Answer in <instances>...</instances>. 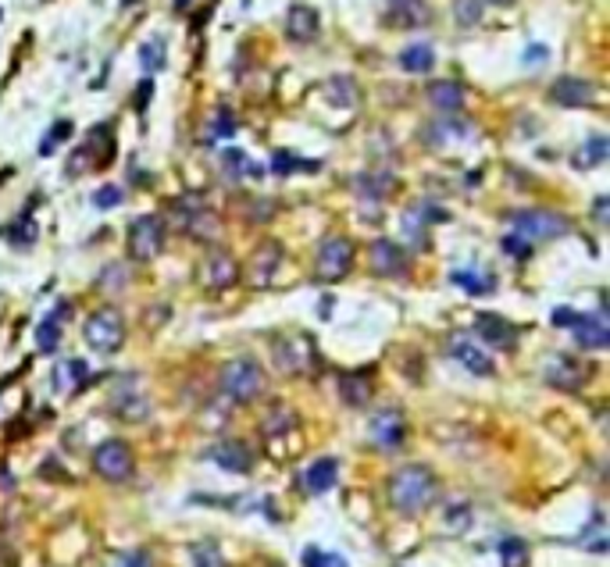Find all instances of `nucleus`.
<instances>
[{
	"mask_svg": "<svg viewBox=\"0 0 610 567\" xmlns=\"http://www.w3.org/2000/svg\"><path fill=\"white\" fill-rule=\"evenodd\" d=\"M93 164H97V158H93V147L86 143V147H76V150H72V158H68V164H65V171H68V175H82V171H86V168H93Z\"/></svg>",
	"mask_w": 610,
	"mask_h": 567,
	"instance_id": "obj_42",
	"label": "nucleus"
},
{
	"mask_svg": "<svg viewBox=\"0 0 610 567\" xmlns=\"http://www.w3.org/2000/svg\"><path fill=\"white\" fill-rule=\"evenodd\" d=\"M326 100L328 104H336V108H354V104L361 100L357 82L346 79V76H332V79L326 82Z\"/></svg>",
	"mask_w": 610,
	"mask_h": 567,
	"instance_id": "obj_29",
	"label": "nucleus"
},
{
	"mask_svg": "<svg viewBox=\"0 0 610 567\" xmlns=\"http://www.w3.org/2000/svg\"><path fill=\"white\" fill-rule=\"evenodd\" d=\"M393 4H397V0H393Z\"/></svg>",
	"mask_w": 610,
	"mask_h": 567,
	"instance_id": "obj_51",
	"label": "nucleus"
},
{
	"mask_svg": "<svg viewBox=\"0 0 610 567\" xmlns=\"http://www.w3.org/2000/svg\"><path fill=\"white\" fill-rule=\"evenodd\" d=\"M453 18H457V26H479V18H482V4L479 0H453Z\"/></svg>",
	"mask_w": 610,
	"mask_h": 567,
	"instance_id": "obj_40",
	"label": "nucleus"
},
{
	"mask_svg": "<svg viewBox=\"0 0 610 567\" xmlns=\"http://www.w3.org/2000/svg\"><path fill=\"white\" fill-rule=\"evenodd\" d=\"M339 397H343V404L350 407L371 404V397H375L371 371H346V375H339Z\"/></svg>",
	"mask_w": 610,
	"mask_h": 567,
	"instance_id": "obj_21",
	"label": "nucleus"
},
{
	"mask_svg": "<svg viewBox=\"0 0 610 567\" xmlns=\"http://www.w3.org/2000/svg\"><path fill=\"white\" fill-rule=\"evenodd\" d=\"M119 567H154V561H150L147 550H132V553H125L122 561H119Z\"/></svg>",
	"mask_w": 610,
	"mask_h": 567,
	"instance_id": "obj_45",
	"label": "nucleus"
},
{
	"mask_svg": "<svg viewBox=\"0 0 610 567\" xmlns=\"http://www.w3.org/2000/svg\"><path fill=\"white\" fill-rule=\"evenodd\" d=\"M450 354H453V361H460L471 375H492L489 354L486 350H479L468 335H453V339H450Z\"/></svg>",
	"mask_w": 610,
	"mask_h": 567,
	"instance_id": "obj_22",
	"label": "nucleus"
},
{
	"mask_svg": "<svg viewBox=\"0 0 610 567\" xmlns=\"http://www.w3.org/2000/svg\"><path fill=\"white\" fill-rule=\"evenodd\" d=\"M453 283L460 285L464 293H471V296H486L489 289H492V275H482V272H475V268H457L453 272Z\"/></svg>",
	"mask_w": 610,
	"mask_h": 567,
	"instance_id": "obj_30",
	"label": "nucleus"
},
{
	"mask_svg": "<svg viewBox=\"0 0 610 567\" xmlns=\"http://www.w3.org/2000/svg\"><path fill=\"white\" fill-rule=\"evenodd\" d=\"M503 250H507L511 257H522V261H525V257L532 253V243L529 240H522L518 232H511V236H503Z\"/></svg>",
	"mask_w": 610,
	"mask_h": 567,
	"instance_id": "obj_44",
	"label": "nucleus"
},
{
	"mask_svg": "<svg viewBox=\"0 0 610 567\" xmlns=\"http://www.w3.org/2000/svg\"><path fill=\"white\" fill-rule=\"evenodd\" d=\"M436 492L439 482L429 464H404L389 479V507L404 518H418L436 503Z\"/></svg>",
	"mask_w": 610,
	"mask_h": 567,
	"instance_id": "obj_1",
	"label": "nucleus"
},
{
	"mask_svg": "<svg viewBox=\"0 0 610 567\" xmlns=\"http://www.w3.org/2000/svg\"><path fill=\"white\" fill-rule=\"evenodd\" d=\"M207 460L218 464L222 471H233V475H250V471H253V453H250V446L240 443V439L214 443L207 449Z\"/></svg>",
	"mask_w": 610,
	"mask_h": 567,
	"instance_id": "obj_13",
	"label": "nucleus"
},
{
	"mask_svg": "<svg viewBox=\"0 0 610 567\" xmlns=\"http://www.w3.org/2000/svg\"><path fill=\"white\" fill-rule=\"evenodd\" d=\"M93 471L104 482H129L136 475V457L122 439H104L93 449Z\"/></svg>",
	"mask_w": 610,
	"mask_h": 567,
	"instance_id": "obj_7",
	"label": "nucleus"
},
{
	"mask_svg": "<svg viewBox=\"0 0 610 567\" xmlns=\"http://www.w3.org/2000/svg\"><path fill=\"white\" fill-rule=\"evenodd\" d=\"M293 168H300V161H296V158H289L285 150H279V154L272 158V171H279V175H285V171H293Z\"/></svg>",
	"mask_w": 610,
	"mask_h": 567,
	"instance_id": "obj_46",
	"label": "nucleus"
},
{
	"mask_svg": "<svg viewBox=\"0 0 610 567\" xmlns=\"http://www.w3.org/2000/svg\"><path fill=\"white\" fill-rule=\"evenodd\" d=\"M475 332L486 339L489 346H496V350H511L518 343V328L507 322V318H500V314H479L475 318Z\"/></svg>",
	"mask_w": 610,
	"mask_h": 567,
	"instance_id": "obj_18",
	"label": "nucleus"
},
{
	"mask_svg": "<svg viewBox=\"0 0 610 567\" xmlns=\"http://www.w3.org/2000/svg\"><path fill=\"white\" fill-rule=\"evenodd\" d=\"M218 389L229 404H253L264 393V367L253 357H233V361H225L222 375H218Z\"/></svg>",
	"mask_w": 610,
	"mask_h": 567,
	"instance_id": "obj_2",
	"label": "nucleus"
},
{
	"mask_svg": "<svg viewBox=\"0 0 610 567\" xmlns=\"http://www.w3.org/2000/svg\"><path fill=\"white\" fill-rule=\"evenodd\" d=\"M304 567H350L339 553H332V550H318V546H307L304 550Z\"/></svg>",
	"mask_w": 610,
	"mask_h": 567,
	"instance_id": "obj_38",
	"label": "nucleus"
},
{
	"mask_svg": "<svg viewBox=\"0 0 610 567\" xmlns=\"http://www.w3.org/2000/svg\"><path fill=\"white\" fill-rule=\"evenodd\" d=\"M574 318H578V314H574L571 307H561V311H553V314H550V322L561 325V328H568V325H574Z\"/></svg>",
	"mask_w": 610,
	"mask_h": 567,
	"instance_id": "obj_47",
	"label": "nucleus"
},
{
	"mask_svg": "<svg viewBox=\"0 0 610 567\" xmlns=\"http://www.w3.org/2000/svg\"><path fill=\"white\" fill-rule=\"evenodd\" d=\"M222 164H225V171H229L233 179H240L243 171H253V175H261V168L250 161L243 150H236V147H229V150L222 154Z\"/></svg>",
	"mask_w": 610,
	"mask_h": 567,
	"instance_id": "obj_37",
	"label": "nucleus"
},
{
	"mask_svg": "<svg viewBox=\"0 0 610 567\" xmlns=\"http://www.w3.org/2000/svg\"><path fill=\"white\" fill-rule=\"evenodd\" d=\"M432 65H436V50L429 43H410L400 50V68L410 76H425V72H432Z\"/></svg>",
	"mask_w": 610,
	"mask_h": 567,
	"instance_id": "obj_26",
	"label": "nucleus"
},
{
	"mask_svg": "<svg viewBox=\"0 0 610 567\" xmlns=\"http://www.w3.org/2000/svg\"><path fill=\"white\" fill-rule=\"evenodd\" d=\"M393 22H404V26H421V22H429V11H425V4H421V0H397Z\"/></svg>",
	"mask_w": 610,
	"mask_h": 567,
	"instance_id": "obj_34",
	"label": "nucleus"
},
{
	"mask_svg": "<svg viewBox=\"0 0 610 567\" xmlns=\"http://www.w3.org/2000/svg\"><path fill=\"white\" fill-rule=\"evenodd\" d=\"M190 557H193V567H229L225 557H222V550H218L214 542H197Z\"/></svg>",
	"mask_w": 610,
	"mask_h": 567,
	"instance_id": "obj_39",
	"label": "nucleus"
},
{
	"mask_svg": "<svg viewBox=\"0 0 610 567\" xmlns=\"http://www.w3.org/2000/svg\"><path fill=\"white\" fill-rule=\"evenodd\" d=\"M171 222L186 236L203 240V243H211V240L222 236V218L211 211V203H207L203 193H182V197H175L171 201Z\"/></svg>",
	"mask_w": 610,
	"mask_h": 567,
	"instance_id": "obj_3",
	"label": "nucleus"
},
{
	"mask_svg": "<svg viewBox=\"0 0 610 567\" xmlns=\"http://www.w3.org/2000/svg\"><path fill=\"white\" fill-rule=\"evenodd\" d=\"M404 436H407V421L397 407H386L382 414L371 418V428H367L371 446H378V449H400Z\"/></svg>",
	"mask_w": 610,
	"mask_h": 567,
	"instance_id": "obj_12",
	"label": "nucleus"
},
{
	"mask_svg": "<svg viewBox=\"0 0 610 567\" xmlns=\"http://www.w3.org/2000/svg\"><path fill=\"white\" fill-rule=\"evenodd\" d=\"M36 236H40V229H36V222L29 218V211H26L18 222H11V229H7V240L15 246H29Z\"/></svg>",
	"mask_w": 610,
	"mask_h": 567,
	"instance_id": "obj_35",
	"label": "nucleus"
},
{
	"mask_svg": "<svg viewBox=\"0 0 610 567\" xmlns=\"http://www.w3.org/2000/svg\"><path fill=\"white\" fill-rule=\"evenodd\" d=\"M122 203V190L119 186H100L97 193H93V207H100V211H111V207H119Z\"/></svg>",
	"mask_w": 610,
	"mask_h": 567,
	"instance_id": "obj_43",
	"label": "nucleus"
},
{
	"mask_svg": "<svg viewBox=\"0 0 610 567\" xmlns=\"http://www.w3.org/2000/svg\"><path fill=\"white\" fill-rule=\"evenodd\" d=\"M140 61H143V72H161V68H164V40L143 43V50H140Z\"/></svg>",
	"mask_w": 610,
	"mask_h": 567,
	"instance_id": "obj_41",
	"label": "nucleus"
},
{
	"mask_svg": "<svg viewBox=\"0 0 610 567\" xmlns=\"http://www.w3.org/2000/svg\"><path fill=\"white\" fill-rule=\"evenodd\" d=\"M350 268H354V243H350L346 236H332V240H326V243L318 246V264H315V272H318L322 283H339V279H346Z\"/></svg>",
	"mask_w": 610,
	"mask_h": 567,
	"instance_id": "obj_9",
	"label": "nucleus"
},
{
	"mask_svg": "<svg viewBox=\"0 0 610 567\" xmlns=\"http://www.w3.org/2000/svg\"><path fill=\"white\" fill-rule=\"evenodd\" d=\"M279 264H283V246L275 243V240L261 243V246H257V250H253L250 264H246V275H250V285L264 289V285H268V283H272V279H275Z\"/></svg>",
	"mask_w": 610,
	"mask_h": 567,
	"instance_id": "obj_14",
	"label": "nucleus"
},
{
	"mask_svg": "<svg viewBox=\"0 0 610 567\" xmlns=\"http://www.w3.org/2000/svg\"><path fill=\"white\" fill-rule=\"evenodd\" d=\"M82 339L97 350V354H115L125 343V322L115 307H100L93 311L82 325Z\"/></svg>",
	"mask_w": 610,
	"mask_h": 567,
	"instance_id": "obj_5",
	"label": "nucleus"
},
{
	"mask_svg": "<svg viewBox=\"0 0 610 567\" xmlns=\"http://www.w3.org/2000/svg\"><path fill=\"white\" fill-rule=\"evenodd\" d=\"M318 26H322V18H318V11H315L311 4H293L289 15H285V33L296 43L315 40V36H318Z\"/></svg>",
	"mask_w": 610,
	"mask_h": 567,
	"instance_id": "obj_19",
	"label": "nucleus"
},
{
	"mask_svg": "<svg viewBox=\"0 0 610 567\" xmlns=\"http://www.w3.org/2000/svg\"><path fill=\"white\" fill-rule=\"evenodd\" d=\"M371 272L386 279H400L407 272V253L393 240H375L371 243Z\"/></svg>",
	"mask_w": 610,
	"mask_h": 567,
	"instance_id": "obj_17",
	"label": "nucleus"
},
{
	"mask_svg": "<svg viewBox=\"0 0 610 567\" xmlns=\"http://www.w3.org/2000/svg\"><path fill=\"white\" fill-rule=\"evenodd\" d=\"M293 425H296V421H293V410H289V407H272V414H264L261 432H264V436H283Z\"/></svg>",
	"mask_w": 610,
	"mask_h": 567,
	"instance_id": "obj_33",
	"label": "nucleus"
},
{
	"mask_svg": "<svg viewBox=\"0 0 610 567\" xmlns=\"http://www.w3.org/2000/svg\"><path fill=\"white\" fill-rule=\"evenodd\" d=\"M550 97L564 108H593L596 104V86L589 79H578V76H561L550 86Z\"/></svg>",
	"mask_w": 610,
	"mask_h": 567,
	"instance_id": "obj_15",
	"label": "nucleus"
},
{
	"mask_svg": "<svg viewBox=\"0 0 610 567\" xmlns=\"http://www.w3.org/2000/svg\"><path fill=\"white\" fill-rule=\"evenodd\" d=\"M164 250V222L158 214H140L129 225V253L132 261H154Z\"/></svg>",
	"mask_w": 610,
	"mask_h": 567,
	"instance_id": "obj_8",
	"label": "nucleus"
},
{
	"mask_svg": "<svg viewBox=\"0 0 610 567\" xmlns=\"http://www.w3.org/2000/svg\"><path fill=\"white\" fill-rule=\"evenodd\" d=\"M272 357H275L279 371H285V375H304V371H311L315 361H318L315 343H311V335H304V332L275 335V343H272Z\"/></svg>",
	"mask_w": 610,
	"mask_h": 567,
	"instance_id": "obj_6",
	"label": "nucleus"
},
{
	"mask_svg": "<svg viewBox=\"0 0 610 567\" xmlns=\"http://www.w3.org/2000/svg\"><path fill=\"white\" fill-rule=\"evenodd\" d=\"M574 343L582 350H604L610 343V322L604 311H593V314H578L574 318Z\"/></svg>",
	"mask_w": 610,
	"mask_h": 567,
	"instance_id": "obj_16",
	"label": "nucleus"
},
{
	"mask_svg": "<svg viewBox=\"0 0 610 567\" xmlns=\"http://www.w3.org/2000/svg\"><path fill=\"white\" fill-rule=\"evenodd\" d=\"M201 283L207 289H229V285H236L240 283V261L229 250L211 246L201 261Z\"/></svg>",
	"mask_w": 610,
	"mask_h": 567,
	"instance_id": "obj_10",
	"label": "nucleus"
},
{
	"mask_svg": "<svg viewBox=\"0 0 610 567\" xmlns=\"http://www.w3.org/2000/svg\"><path fill=\"white\" fill-rule=\"evenodd\" d=\"M511 225L522 240H561L571 232V222L561 214V211H546V207H535V211H514L511 214Z\"/></svg>",
	"mask_w": 610,
	"mask_h": 567,
	"instance_id": "obj_4",
	"label": "nucleus"
},
{
	"mask_svg": "<svg viewBox=\"0 0 610 567\" xmlns=\"http://www.w3.org/2000/svg\"><path fill=\"white\" fill-rule=\"evenodd\" d=\"M607 154H610L607 136H593V139L582 147V154H574V158H571V164H574V168H593V164L607 161Z\"/></svg>",
	"mask_w": 610,
	"mask_h": 567,
	"instance_id": "obj_31",
	"label": "nucleus"
},
{
	"mask_svg": "<svg viewBox=\"0 0 610 567\" xmlns=\"http://www.w3.org/2000/svg\"><path fill=\"white\" fill-rule=\"evenodd\" d=\"M336 479H339V464H336L332 457H318V460L304 471V486H307V492H315V496L328 492V489L336 486Z\"/></svg>",
	"mask_w": 610,
	"mask_h": 567,
	"instance_id": "obj_24",
	"label": "nucleus"
},
{
	"mask_svg": "<svg viewBox=\"0 0 610 567\" xmlns=\"http://www.w3.org/2000/svg\"><path fill=\"white\" fill-rule=\"evenodd\" d=\"M175 4H179V7H182V4H186V0H175Z\"/></svg>",
	"mask_w": 610,
	"mask_h": 567,
	"instance_id": "obj_50",
	"label": "nucleus"
},
{
	"mask_svg": "<svg viewBox=\"0 0 610 567\" xmlns=\"http://www.w3.org/2000/svg\"><path fill=\"white\" fill-rule=\"evenodd\" d=\"M86 361L79 357H68V361H57L54 367V389L57 393H79L82 386H86Z\"/></svg>",
	"mask_w": 610,
	"mask_h": 567,
	"instance_id": "obj_25",
	"label": "nucleus"
},
{
	"mask_svg": "<svg viewBox=\"0 0 610 567\" xmlns=\"http://www.w3.org/2000/svg\"><path fill=\"white\" fill-rule=\"evenodd\" d=\"M589 375H593V367L574 361L568 354L550 357V361H546V371H543V378H546L553 389H561V393H578V389L589 382Z\"/></svg>",
	"mask_w": 610,
	"mask_h": 567,
	"instance_id": "obj_11",
	"label": "nucleus"
},
{
	"mask_svg": "<svg viewBox=\"0 0 610 567\" xmlns=\"http://www.w3.org/2000/svg\"><path fill=\"white\" fill-rule=\"evenodd\" d=\"M240 125H236V115L229 111V108H218L211 119H207V136L211 139H218V136H233Z\"/></svg>",
	"mask_w": 610,
	"mask_h": 567,
	"instance_id": "obj_36",
	"label": "nucleus"
},
{
	"mask_svg": "<svg viewBox=\"0 0 610 567\" xmlns=\"http://www.w3.org/2000/svg\"><path fill=\"white\" fill-rule=\"evenodd\" d=\"M464 100H468V89H464L460 82L439 79L429 86V104H432L436 111H460Z\"/></svg>",
	"mask_w": 610,
	"mask_h": 567,
	"instance_id": "obj_23",
	"label": "nucleus"
},
{
	"mask_svg": "<svg viewBox=\"0 0 610 567\" xmlns=\"http://www.w3.org/2000/svg\"><path fill=\"white\" fill-rule=\"evenodd\" d=\"M596 218H600V222H607V197H600V201H596Z\"/></svg>",
	"mask_w": 610,
	"mask_h": 567,
	"instance_id": "obj_48",
	"label": "nucleus"
},
{
	"mask_svg": "<svg viewBox=\"0 0 610 567\" xmlns=\"http://www.w3.org/2000/svg\"><path fill=\"white\" fill-rule=\"evenodd\" d=\"M354 190H357L367 203H382L397 190V179H393V175H357Z\"/></svg>",
	"mask_w": 610,
	"mask_h": 567,
	"instance_id": "obj_28",
	"label": "nucleus"
},
{
	"mask_svg": "<svg viewBox=\"0 0 610 567\" xmlns=\"http://www.w3.org/2000/svg\"><path fill=\"white\" fill-rule=\"evenodd\" d=\"M489 4H514V0H489Z\"/></svg>",
	"mask_w": 610,
	"mask_h": 567,
	"instance_id": "obj_49",
	"label": "nucleus"
},
{
	"mask_svg": "<svg viewBox=\"0 0 610 567\" xmlns=\"http://www.w3.org/2000/svg\"><path fill=\"white\" fill-rule=\"evenodd\" d=\"M500 561L503 567H525L529 564V546H525V539H503L500 542Z\"/></svg>",
	"mask_w": 610,
	"mask_h": 567,
	"instance_id": "obj_32",
	"label": "nucleus"
},
{
	"mask_svg": "<svg viewBox=\"0 0 610 567\" xmlns=\"http://www.w3.org/2000/svg\"><path fill=\"white\" fill-rule=\"evenodd\" d=\"M65 314H72L68 304H61L50 318L40 322V328H36V346H40V354H54V350H57V343H61V318H65Z\"/></svg>",
	"mask_w": 610,
	"mask_h": 567,
	"instance_id": "obj_27",
	"label": "nucleus"
},
{
	"mask_svg": "<svg viewBox=\"0 0 610 567\" xmlns=\"http://www.w3.org/2000/svg\"><path fill=\"white\" fill-rule=\"evenodd\" d=\"M111 410H115L122 421H147L150 404H147V393H143V389H136V386H119L115 397H111Z\"/></svg>",
	"mask_w": 610,
	"mask_h": 567,
	"instance_id": "obj_20",
	"label": "nucleus"
}]
</instances>
